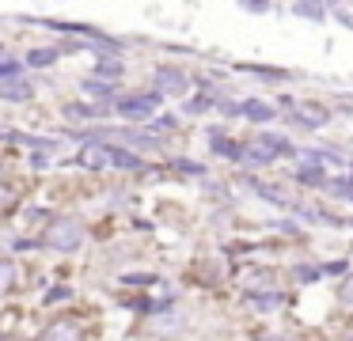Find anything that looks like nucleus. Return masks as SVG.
<instances>
[{
  "label": "nucleus",
  "mask_w": 353,
  "mask_h": 341,
  "mask_svg": "<svg viewBox=\"0 0 353 341\" xmlns=\"http://www.w3.org/2000/svg\"><path fill=\"white\" fill-rule=\"evenodd\" d=\"M42 242H46L50 250H61V254H72V250H77L80 242H84V224H80L77 216H61V220H54V224L46 227Z\"/></svg>",
  "instance_id": "nucleus-1"
},
{
  "label": "nucleus",
  "mask_w": 353,
  "mask_h": 341,
  "mask_svg": "<svg viewBox=\"0 0 353 341\" xmlns=\"http://www.w3.org/2000/svg\"><path fill=\"white\" fill-rule=\"evenodd\" d=\"M281 152H289L285 136H270V133H262V136H254V141H247L243 148H239V156L251 159V163H270V159L281 156Z\"/></svg>",
  "instance_id": "nucleus-2"
},
{
  "label": "nucleus",
  "mask_w": 353,
  "mask_h": 341,
  "mask_svg": "<svg viewBox=\"0 0 353 341\" xmlns=\"http://www.w3.org/2000/svg\"><path fill=\"white\" fill-rule=\"evenodd\" d=\"M186 87H190V80H186L183 68H175V65L156 68V95H183Z\"/></svg>",
  "instance_id": "nucleus-3"
},
{
  "label": "nucleus",
  "mask_w": 353,
  "mask_h": 341,
  "mask_svg": "<svg viewBox=\"0 0 353 341\" xmlns=\"http://www.w3.org/2000/svg\"><path fill=\"white\" fill-rule=\"evenodd\" d=\"M156 106H160V95H133V99H122L118 103V114L130 121H141V118H152Z\"/></svg>",
  "instance_id": "nucleus-4"
},
{
  "label": "nucleus",
  "mask_w": 353,
  "mask_h": 341,
  "mask_svg": "<svg viewBox=\"0 0 353 341\" xmlns=\"http://www.w3.org/2000/svg\"><path fill=\"white\" fill-rule=\"evenodd\" d=\"M243 288H247L251 296H266L262 303H274V300H277V280H274V273H266V269L243 277Z\"/></svg>",
  "instance_id": "nucleus-5"
},
{
  "label": "nucleus",
  "mask_w": 353,
  "mask_h": 341,
  "mask_svg": "<svg viewBox=\"0 0 353 341\" xmlns=\"http://www.w3.org/2000/svg\"><path fill=\"white\" fill-rule=\"evenodd\" d=\"M0 99H8V103H23V99H31V80H19V76L0 80Z\"/></svg>",
  "instance_id": "nucleus-6"
},
{
  "label": "nucleus",
  "mask_w": 353,
  "mask_h": 341,
  "mask_svg": "<svg viewBox=\"0 0 353 341\" xmlns=\"http://www.w3.org/2000/svg\"><path fill=\"white\" fill-rule=\"evenodd\" d=\"M42 341H84V330L77 322H50Z\"/></svg>",
  "instance_id": "nucleus-7"
},
{
  "label": "nucleus",
  "mask_w": 353,
  "mask_h": 341,
  "mask_svg": "<svg viewBox=\"0 0 353 341\" xmlns=\"http://www.w3.org/2000/svg\"><path fill=\"white\" fill-rule=\"evenodd\" d=\"M80 163L92 167V171H103V167L110 163V148H103V144H88V148L80 152Z\"/></svg>",
  "instance_id": "nucleus-8"
},
{
  "label": "nucleus",
  "mask_w": 353,
  "mask_h": 341,
  "mask_svg": "<svg viewBox=\"0 0 353 341\" xmlns=\"http://www.w3.org/2000/svg\"><path fill=\"white\" fill-rule=\"evenodd\" d=\"M296 121H300V125H312V129H319V125H327V121H330V114L323 110V106L307 103V106H300V110H296Z\"/></svg>",
  "instance_id": "nucleus-9"
},
{
  "label": "nucleus",
  "mask_w": 353,
  "mask_h": 341,
  "mask_svg": "<svg viewBox=\"0 0 353 341\" xmlns=\"http://www.w3.org/2000/svg\"><path fill=\"white\" fill-rule=\"evenodd\" d=\"M236 114H243V118H251V121H270V118H274V106L262 103V99H247Z\"/></svg>",
  "instance_id": "nucleus-10"
},
{
  "label": "nucleus",
  "mask_w": 353,
  "mask_h": 341,
  "mask_svg": "<svg viewBox=\"0 0 353 341\" xmlns=\"http://www.w3.org/2000/svg\"><path fill=\"white\" fill-rule=\"evenodd\" d=\"M12 285H16V265L8 258H0V296L12 292Z\"/></svg>",
  "instance_id": "nucleus-11"
},
{
  "label": "nucleus",
  "mask_w": 353,
  "mask_h": 341,
  "mask_svg": "<svg viewBox=\"0 0 353 341\" xmlns=\"http://www.w3.org/2000/svg\"><path fill=\"white\" fill-rule=\"evenodd\" d=\"M57 53H61V50H34V53H27V65H54V61H57Z\"/></svg>",
  "instance_id": "nucleus-12"
},
{
  "label": "nucleus",
  "mask_w": 353,
  "mask_h": 341,
  "mask_svg": "<svg viewBox=\"0 0 353 341\" xmlns=\"http://www.w3.org/2000/svg\"><path fill=\"white\" fill-rule=\"evenodd\" d=\"M213 148L221 152V156H239L236 144H228V136H213Z\"/></svg>",
  "instance_id": "nucleus-13"
},
{
  "label": "nucleus",
  "mask_w": 353,
  "mask_h": 341,
  "mask_svg": "<svg viewBox=\"0 0 353 341\" xmlns=\"http://www.w3.org/2000/svg\"><path fill=\"white\" fill-rule=\"evenodd\" d=\"M84 91H88V95H110V83H103V80H88V83H84Z\"/></svg>",
  "instance_id": "nucleus-14"
},
{
  "label": "nucleus",
  "mask_w": 353,
  "mask_h": 341,
  "mask_svg": "<svg viewBox=\"0 0 353 341\" xmlns=\"http://www.w3.org/2000/svg\"><path fill=\"white\" fill-rule=\"evenodd\" d=\"M338 292H342V303H350V307H353V273L342 280V288H338Z\"/></svg>",
  "instance_id": "nucleus-15"
},
{
  "label": "nucleus",
  "mask_w": 353,
  "mask_h": 341,
  "mask_svg": "<svg viewBox=\"0 0 353 341\" xmlns=\"http://www.w3.org/2000/svg\"><path fill=\"white\" fill-rule=\"evenodd\" d=\"M69 296H72L69 288H54V292L46 296V303H54V300H69Z\"/></svg>",
  "instance_id": "nucleus-16"
},
{
  "label": "nucleus",
  "mask_w": 353,
  "mask_h": 341,
  "mask_svg": "<svg viewBox=\"0 0 353 341\" xmlns=\"http://www.w3.org/2000/svg\"><path fill=\"white\" fill-rule=\"evenodd\" d=\"M296 12H300V15H323V8H312V4H307V8H304V4H300V8H296Z\"/></svg>",
  "instance_id": "nucleus-17"
},
{
  "label": "nucleus",
  "mask_w": 353,
  "mask_h": 341,
  "mask_svg": "<svg viewBox=\"0 0 353 341\" xmlns=\"http://www.w3.org/2000/svg\"><path fill=\"white\" fill-rule=\"evenodd\" d=\"M0 178H4V171H0Z\"/></svg>",
  "instance_id": "nucleus-18"
}]
</instances>
